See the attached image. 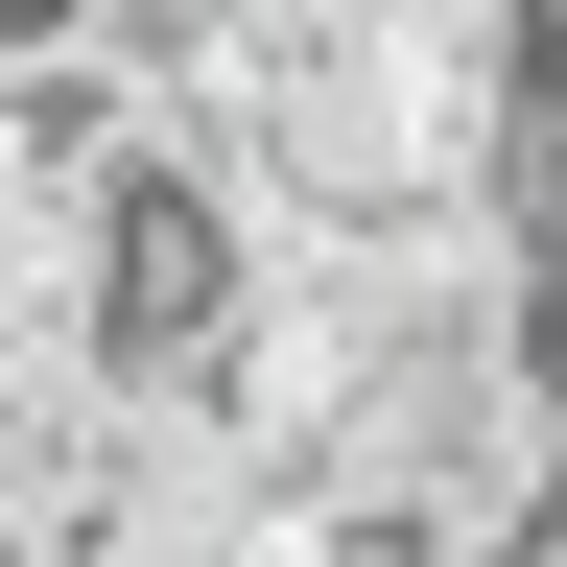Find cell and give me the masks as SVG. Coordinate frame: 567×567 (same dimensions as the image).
I'll return each instance as SVG.
<instances>
[{
    "label": "cell",
    "instance_id": "obj_1",
    "mask_svg": "<svg viewBox=\"0 0 567 567\" xmlns=\"http://www.w3.org/2000/svg\"><path fill=\"white\" fill-rule=\"evenodd\" d=\"M473 567H520V544H473Z\"/></svg>",
    "mask_w": 567,
    "mask_h": 567
}]
</instances>
